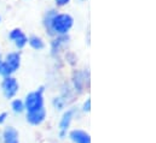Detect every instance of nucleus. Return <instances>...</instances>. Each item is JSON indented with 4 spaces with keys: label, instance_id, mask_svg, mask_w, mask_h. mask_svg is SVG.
I'll list each match as a JSON object with an SVG mask.
<instances>
[{
    "label": "nucleus",
    "instance_id": "16",
    "mask_svg": "<svg viewBox=\"0 0 156 143\" xmlns=\"http://www.w3.org/2000/svg\"><path fill=\"white\" fill-rule=\"evenodd\" d=\"M6 115H7L6 113H2V114H0V124H1V123H4V120L6 119Z\"/></svg>",
    "mask_w": 156,
    "mask_h": 143
},
{
    "label": "nucleus",
    "instance_id": "10",
    "mask_svg": "<svg viewBox=\"0 0 156 143\" xmlns=\"http://www.w3.org/2000/svg\"><path fill=\"white\" fill-rule=\"evenodd\" d=\"M12 109H13V112H16V113H21V112L24 109V105H23V102H22L21 100H15V101L12 102Z\"/></svg>",
    "mask_w": 156,
    "mask_h": 143
},
{
    "label": "nucleus",
    "instance_id": "1",
    "mask_svg": "<svg viewBox=\"0 0 156 143\" xmlns=\"http://www.w3.org/2000/svg\"><path fill=\"white\" fill-rule=\"evenodd\" d=\"M45 24L48 28V30H53L56 34L64 35L72 29L74 24V19L70 15H67V13L58 15L55 11H50L46 15Z\"/></svg>",
    "mask_w": 156,
    "mask_h": 143
},
{
    "label": "nucleus",
    "instance_id": "11",
    "mask_svg": "<svg viewBox=\"0 0 156 143\" xmlns=\"http://www.w3.org/2000/svg\"><path fill=\"white\" fill-rule=\"evenodd\" d=\"M27 42H28V38H27V36L24 35V34L15 40V43H16V46H17L18 48H23V47L27 45Z\"/></svg>",
    "mask_w": 156,
    "mask_h": 143
},
{
    "label": "nucleus",
    "instance_id": "17",
    "mask_svg": "<svg viewBox=\"0 0 156 143\" xmlns=\"http://www.w3.org/2000/svg\"><path fill=\"white\" fill-rule=\"evenodd\" d=\"M0 22H1V17H0Z\"/></svg>",
    "mask_w": 156,
    "mask_h": 143
},
{
    "label": "nucleus",
    "instance_id": "8",
    "mask_svg": "<svg viewBox=\"0 0 156 143\" xmlns=\"http://www.w3.org/2000/svg\"><path fill=\"white\" fill-rule=\"evenodd\" d=\"M72 118H73V111H67V112L63 114V118H62L61 124H59V128H61V136H62V137L64 136L66 130L69 128L70 121H72Z\"/></svg>",
    "mask_w": 156,
    "mask_h": 143
},
{
    "label": "nucleus",
    "instance_id": "5",
    "mask_svg": "<svg viewBox=\"0 0 156 143\" xmlns=\"http://www.w3.org/2000/svg\"><path fill=\"white\" fill-rule=\"evenodd\" d=\"M5 63L10 68L11 72H15L20 68V64H21V55H20V53H9L6 55Z\"/></svg>",
    "mask_w": 156,
    "mask_h": 143
},
{
    "label": "nucleus",
    "instance_id": "14",
    "mask_svg": "<svg viewBox=\"0 0 156 143\" xmlns=\"http://www.w3.org/2000/svg\"><path fill=\"white\" fill-rule=\"evenodd\" d=\"M69 1H70V0H56V4H57L58 6H66Z\"/></svg>",
    "mask_w": 156,
    "mask_h": 143
},
{
    "label": "nucleus",
    "instance_id": "15",
    "mask_svg": "<svg viewBox=\"0 0 156 143\" xmlns=\"http://www.w3.org/2000/svg\"><path fill=\"white\" fill-rule=\"evenodd\" d=\"M90 107H91V100L88 99V100L85 102V105H83V111L88 112V111H90Z\"/></svg>",
    "mask_w": 156,
    "mask_h": 143
},
{
    "label": "nucleus",
    "instance_id": "6",
    "mask_svg": "<svg viewBox=\"0 0 156 143\" xmlns=\"http://www.w3.org/2000/svg\"><path fill=\"white\" fill-rule=\"evenodd\" d=\"M70 138L74 143H91L90 135L82 130H73L70 132Z\"/></svg>",
    "mask_w": 156,
    "mask_h": 143
},
{
    "label": "nucleus",
    "instance_id": "9",
    "mask_svg": "<svg viewBox=\"0 0 156 143\" xmlns=\"http://www.w3.org/2000/svg\"><path fill=\"white\" fill-rule=\"evenodd\" d=\"M28 42H29V45H30L34 49H37V51H40V49H42V48L45 47L44 41H42L40 37H38V36H30L29 40H28Z\"/></svg>",
    "mask_w": 156,
    "mask_h": 143
},
{
    "label": "nucleus",
    "instance_id": "13",
    "mask_svg": "<svg viewBox=\"0 0 156 143\" xmlns=\"http://www.w3.org/2000/svg\"><path fill=\"white\" fill-rule=\"evenodd\" d=\"M53 104H55V106L58 108V109H61V108L63 107V102H61V99H56L53 101Z\"/></svg>",
    "mask_w": 156,
    "mask_h": 143
},
{
    "label": "nucleus",
    "instance_id": "7",
    "mask_svg": "<svg viewBox=\"0 0 156 143\" xmlns=\"http://www.w3.org/2000/svg\"><path fill=\"white\" fill-rule=\"evenodd\" d=\"M4 142L5 143H18V132L13 128H7L4 131Z\"/></svg>",
    "mask_w": 156,
    "mask_h": 143
},
{
    "label": "nucleus",
    "instance_id": "3",
    "mask_svg": "<svg viewBox=\"0 0 156 143\" xmlns=\"http://www.w3.org/2000/svg\"><path fill=\"white\" fill-rule=\"evenodd\" d=\"M2 91L6 99H11L16 95V93L18 91V83L16 81V78L13 77H5V79L2 81Z\"/></svg>",
    "mask_w": 156,
    "mask_h": 143
},
{
    "label": "nucleus",
    "instance_id": "12",
    "mask_svg": "<svg viewBox=\"0 0 156 143\" xmlns=\"http://www.w3.org/2000/svg\"><path fill=\"white\" fill-rule=\"evenodd\" d=\"M22 35H23V33H22L21 29H13V30L10 33V38L15 41L16 38H18L20 36H22Z\"/></svg>",
    "mask_w": 156,
    "mask_h": 143
},
{
    "label": "nucleus",
    "instance_id": "2",
    "mask_svg": "<svg viewBox=\"0 0 156 143\" xmlns=\"http://www.w3.org/2000/svg\"><path fill=\"white\" fill-rule=\"evenodd\" d=\"M42 91L44 88H40L38 91L29 93L26 98V109L29 112L38 111L44 107V99H42Z\"/></svg>",
    "mask_w": 156,
    "mask_h": 143
},
{
    "label": "nucleus",
    "instance_id": "4",
    "mask_svg": "<svg viewBox=\"0 0 156 143\" xmlns=\"http://www.w3.org/2000/svg\"><path fill=\"white\" fill-rule=\"evenodd\" d=\"M45 117H46V111H45V108L42 107L38 109V111L29 112L27 114V120L30 124H33V125H39V124H41L44 121Z\"/></svg>",
    "mask_w": 156,
    "mask_h": 143
}]
</instances>
